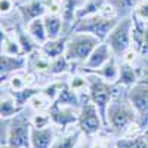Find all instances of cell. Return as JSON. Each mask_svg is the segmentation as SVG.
<instances>
[{
	"mask_svg": "<svg viewBox=\"0 0 148 148\" xmlns=\"http://www.w3.org/2000/svg\"><path fill=\"white\" fill-rule=\"evenodd\" d=\"M47 113L51 116L52 123L61 129H67L68 126L79 121V110L70 108V107H62L56 101L52 102V105L47 110Z\"/></svg>",
	"mask_w": 148,
	"mask_h": 148,
	"instance_id": "obj_9",
	"label": "cell"
},
{
	"mask_svg": "<svg viewBox=\"0 0 148 148\" xmlns=\"http://www.w3.org/2000/svg\"><path fill=\"white\" fill-rule=\"evenodd\" d=\"M138 82H139V73L133 67V64H129L126 61H121L120 71H119V79L116 82V86L132 88V86Z\"/></svg>",
	"mask_w": 148,
	"mask_h": 148,
	"instance_id": "obj_16",
	"label": "cell"
},
{
	"mask_svg": "<svg viewBox=\"0 0 148 148\" xmlns=\"http://www.w3.org/2000/svg\"><path fill=\"white\" fill-rule=\"evenodd\" d=\"M88 76V80H89V88H88V96L89 99L98 107L101 113V117L107 126V110H108V105L113 99V96L116 93V89H114V83H110L104 79H101L99 76L96 74H92V73H84Z\"/></svg>",
	"mask_w": 148,
	"mask_h": 148,
	"instance_id": "obj_4",
	"label": "cell"
},
{
	"mask_svg": "<svg viewBox=\"0 0 148 148\" xmlns=\"http://www.w3.org/2000/svg\"><path fill=\"white\" fill-rule=\"evenodd\" d=\"M2 53H6V55H24L22 53V49H21V45L18 43L16 37L14 33H8V31H3L2 28ZM25 56V55H24Z\"/></svg>",
	"mask_w": 148,
	"mask_h": 148,
	"instance_id": "obj_20",
	"label": "cell"
},
{
	"mask_svg": "<svg viewBox=\"0 0 148 148\" xmlns=\"http://www.w3.org/2000/svg\"><path fill=\"white\" fill-rule=\"evenodd\" d=\"M31 121L19 117L18 114L8 127L5 145L10 148H31Z\"/></svg>",
	"mask_w": 148,
	"mask_h": 148,
	"instance_id": "obj_8",
	"label": "cell"
},
{
	"mask_svg": "<svg viewBox=\"0 0 148 148\" xmlns=\"http://www.w3.org/2000/svg\"><path fill=\"white\" fill-rule=\"evenodd\" d=\"M68 84L73 90H76L77 93L80 92H86L88 93V88H89V80H88V76L84 73H79V74H73L68 80Z\"/></svg>",
	"mask_w": 148,
	"mask_h": 148,
	"instance_id": "obj_29",
	"label": "cell"
},
{
	"mask_svg": "<svg viewBox=\"0 0 148 148\" xmlns=\"http://www.w3.org/2000/svg\"><path fill=\"white\" fill-rule=\"evenodd\" d=\"M24 108L19 107L16 104V101L12 98L10 95L9 96H2V102H0V114H2V120H6V119H10V117H16L18 114H21V111Z\"/></svg>",
	"mask_w": 148,
	"mask_h": 148,
	"instance_id": "obj_23",
	"label": "cell"
},
{
	"mask_svg": "<svg viewBox=\"0 0 148 148\" xmlns=\"http://www.w3.org/2000/svg\"><path fill=\"white\" fill-rule=\"evenodd\" d=\"M127 99L138 116V125L147 130L148 126V80H139L127 90Z\"/></svg>",
	"mask_w": 148,
	"mask_h": 148,
	"instance_id": "obj_7",
	"label": "cell"
},
{
	"mask_svg": "<svg viewBox=\"0 0 148 148\" xmlns=\"http://www.w3.org/2000/svg\"><path fill=\"white\" fill-rule=\"evenodd\" d=\"M108 2V0H84V2L79 6L77 12H76V21L90 16V15H96L99 14L101 8Z\"/></svg>",
	"mask_w": 148,
	"mask_h": 148,
	"instance_id": "obj_21",
	"label": "cell"
},
{
	"mask_svg": "<svg viewBox=\"0 0 148 148\" xmlns=\"http://www.w3.org/2000/svg\"><path fill=\"white\" fill-rule=\"evenodd\" d=\"M77 126L86 136L96 135L102 127H105V123L101 117L99 110L89 99V96H86V99L82 102V107L79 110Z\"/></svg>",
	"mask_w": 148,
	"mask_h": 148,
	"instance_id": "obj_6",
	"label": "cell"
},
{
	"mask_svg": "<svg viewBox=\"0 0 148 148\" xmlns=\"http://www.w3.org/2000/svg\"><path fill=\"white\" fill-rule=\"evenodd\" d=\"M145 74H147V77H148V58L145 59Z\"/></svg>",
	"mask_w": 148,
	"mask_h": 148,
	"instance_id": "obj_35",
	"label": "cell"
},
{
	"mask_svg": "<svg viewBox=\"0 0 148 148\" xmlns=\"http://www.w3.org/2000/svg\"><path fill=\"white\" fill-rule=\"evenodd\" d=\"M71 65H74V64L71 62V61H68V58L65 55L59 56V58H55V59H52L49 74H52V76H61V74H64V73H70Z\"/></svg>",
	"mask_w": 148,
	"mask_h": 148,
	"instance_id": "obj_27",
	"label": "cell"
},
{
	"mask_svg": "<svg viewBox=\"0 0 148 148\" xmlns=\"http://www.w3.org/2000/svg\"><path fill=\"white\" fill-rule=\"evenodd\" d=\"M67 42H68V36H61L58 39H51L46 43L40 46V51L49 58V59H55L65 55L67 51Z\"/></svg>",
	"mask_w": 148,
	"mask_h": 148,
	"instance_id": "obj_14",
	"label": "cell"
},
{
	"mask_svg": "<svg viewBox=\"0 0 148 148\" xmlns=\"http://www.w3.org/2000/svg\"><path fill=\"white\" fill-rule=\"evenodd\" d=\"M56 102L62 107H70V108H76V110H80V107H82L79 93L76 90H73L68 83L62 84V88L59 90V95L56 98Z\"/></svg>",
	"mask_w": 148,
	"mask_h": 148,
	"instance_id": "obj_18",
	"label": "cell"
},
{
	"mask_svg": "<svg viewBox=\"0 0 148 148\" xmlns=\"http://www.w3.org/2000/svg\"><path fill=\"white\" fill-rule=\"evenodd\" d=\"M82 135H83V132L80 129H77L76 132L62 135V136H59L53 141L51 148H77Z\"/></svg>",
	"mask_w": 148,
	"mask_h": 148,
	"instance_id": "obj_25",
	"label": "cell"
},
{
	"mask_svg": "<svg viewBox=\"0 0 148 148\" xmlns=\"http://www.w3.org/2000/svg\"><path fill=\"white\" fill-rule=\"evenodd\" d=\"M133 125H138V116L129 102L127 95L121 98L119 93H114L107 110V126L117 132H126Z\"/></svg>",
	"mask_w": 148,
	"mask_h": 148,
	"instance_id": "obj_1",
	"label": "cell"
},
{
	"mask_svg": "<svg viewBox=\"0 0 148 148\" xmlns=\"http://www.w3.org/2000/svg\"><path fill=\"white\" fill-rule=\"evenodd\" d=\"M16 8L21 19L25 24L31 22L36 18H43L47 14V6L45 5L43 0H27V2L18 5Z\"/></svg>",
	"mask_w": 148,
	"mask_h": 148,
	"instance_id": "obj_11",
	"label": "cell"
},
{
	"mask_svg": "<svg viewBox=\"0 0 148 148\" xmlns=\"http://www.w3.org/2000/svg\"><path fill=\"white\" fill-rule=\"evenodd\" d=\"M132 30H133V16H120L117 24L113 27L104 40L113 51L114 56L123 58L125 53L132 47Z\"/></svg>",
	"mask_w": 148,
	"mask_h": 148,
	"instance_id": "obj_3",
	"label": "cell"
},
{
	"mask_svg": "<svg viewBox=\"0 0 148 148\" xmlns=\"http://www.w3.org/2000/svg\"><path fill=\"white\" fill-rule=\"evenodd\" d=\"M117 21L119 19L105 18L101 14L90 15V16L77 19L74 22L71 33H89V34H93L95 37H98L101 42H104L107 39V36L110 34V31L113 30V27L117 24Z\"/></svg>",
	"mask_w": 148,
	"mask_h": 148,
	"instance_id": "obj_5",
	"label": "cell"
},
{
	"mask_svg": "<svg viewBox=\"0 0 148 148\" xmlns=\"http://www.w3.org/2000/svg\"><path fill=\"white\" fill-rule=\"evenodd\" d=\"M113 56H114V53H113V51H111V47L105 42H101L93 49V52L90 53V56L86 59V62L83 65H80V70L82 71L98 70V68H101L104 64H107Z\"/></svg>",
	"mask_w": 148,
	"mask_h": 148,
	"instance_id": "obj_10",
	"label": "cell"
},
{
	"mask_svg": "<svg viewBox=\"0 0 148 148\" xmlns=\"http://www.w3.org/2000/svg\"><path fill=\"white\" fill-rule=\"evenodd\" d=\"M42 93V88H31V86H25L19 90H10V96L16 101V104L19 107L24 108L27 102H30L36 95Z\"/></svg>",
	"mask_w": 148,
	"mask_h": 148,
	"instance_id": "obj_24",
	"label": "cell"
},
{
	"mask_svg": "<svg viewBox=\"0 0 148 148\" xmlns=\"http://www.w3.org/2000/svg\"><path fill=\"white\" fill-rule=\"evenodd\" d=\"M144 133H148V129H147V130H145V132H144Z\"/></svg>",
	"mask_w": 148,
	"mask_h": 148,
	"instance_id": "obj_38",
	"label": "cell"
},
{
	"mask_svg": "<svg viewBox=\"0 0 148 148\" xmlns=\"http://www.w3.org/2000/svg\"><path fill=\"white\" fill-rule=\"evenodd\" d=\"M145 136H147V141H148V133H145Z\"/></svg>",
	"mask_w": 148,
	"mask_h": 148,
	"instance_id": "obj_37",
	"label": "cell"
},
{
	"mask_svg": "<svg viewBox=\"0 0 148 148\" xmlns=\"http://www.w3.org/2000/svg\"><path fill=\"white\" fill-rule=\"evenodd\" d=\"M9 86L12 90H19L22 88L28 86V82H27V76H22L21 73H15L9 77Z\"/></svg>",
	"mask_w": 148,
	"mask_h": 148,
	"instance_id": "obj_31",
	"label": "cell"
},
{
	"mask_svg": "<svg viewBox=\"0 0 148 148\" xmlns=\"http://www.w3.org/2000/svg\"><path fill=\"white\" fill-rule=\"evenodd\" d=\"M14 34H15V37H16V40H18V43L21 45V49H22V53L24 55H31V53H34L37 49H40V45L37 43L33 37L30 36V33L27 31V28L24 30L19 24H16V25L14 27Z\"/></svg>",
	"mask_w": 148,
	"mask_h": 148,
	"instance_id": "obj_15",
	"label": "cell"
},
{
	"mask_svg": "<svg viewBox=\"0 0 148 148\" xmlns=\"http://www.w3.org/2000/svg\"><path fill=\"white\" fill-rule=\"evenodd\" d=\"M28 65V59L24 55H6L2 53V82L9 79L12 74L21 73Z\"/></svg>",
	"mask_w": 148,
	"mask_h": 148,
	"instance_id": "obj_12",
	"label": "cell"
},
{
	"mask_svg": "<svg viewBox=\"0 0 148 148\" xmlns=\"http://www.w3.org/2000/svg\"><path fill=\"white\" fill-rule=\"evenodd\" d=\"M62 82H53V83H49L47 86H45V88H42V93L51 102L56 101V98L59 95V90L61 88H62Z\"/></svg>",
	"mask_w": 148,
	"mask_h": 148,
	"instance_id": "obj_30",
	"label": "cell"
},
{
	"mask_svg": "<svg viewBox=\"0 0 148 148\" xmlns=\"http://www.w3.org/2000/svg\"><path fill=\"white\" fill-rule=\"evenodd\" d=\"M110 2L116 6L120 16H127V15L133 14L135 8H136L142 0H110Z\"/></svg>",
	"mask_w": 148,
	"mask_h": 148,
	"instance_id": "obj_28",
	"label": "cell"
},
{
	"mask_svg": "<svg viewBox=\"0 0 148 148\" xmlns=\"http://www.w3.org/2000/svg\"><path fill=\"white\" fill-rule=\"evenodd\" d=\"M45 21V27H46V33H47V40L51 39H58L61 37V31L64 28V19L59 14H46L43 16Z\"/></svg>",
	"mask_w": 148,
	"mask_h": 148,
	"instance_id": "obj_19",
	"label": "cell"
},
{
	"mask_svg": "<svg viewBox=\"0 0 148 148\" xmlns=\"http://www.w3.org/2000/svg\"><path fill=\"white\" fill-rule=\"evenodd\" d=\"M101 43V40L89 33H71L68 36L65 56L74 65H83L90 56L93 49Z\"/></svg>",
	"mask_w": 148,
	"mask_h": 148,
	"instance_id": "obj_2",
	"label": "cell"
},
{
	"mask_svg": "<svg viewBox=\"0 0 148 148\" xmlns=\"http://www.w3.org/2000/svg\"><path fill=\"white\" fill-rule=\"evenodd\" d=\"M2 148H10V147H8V145H5V144H2Z\"/></svg>",
	"mask_w": 148,
	"mask_h": 148,
	"instance_id": "obj_36",
	"label": "cell"
},
{
	"mask_svg": "<svg viewBox=\"0 0 148 148\" xmlns=\"http://www.w3.org/2000/svg\"><path fill=\"white\" fill-rule=\"evenodd\" d=\"M116 148H148V141L145 133L135 135V136H125L116 142Z\"/></svg>",
	"mask_w": 148,
	"mask_h": 148,
	"instance_id": "obj_26",
	"label": "cell"
},
{
	"mask_svg": "<svg viewBox=\"0 0 148 148\" xmlns=\"http://www.w3.org/2000/svg\"><path fill=\"white\" fill-rule=\"evenodd\" d=\"M51 123H52V120H51L49 113L45 114V113H42V111H39L31 120V125L34 127H47V126H51Z\"/></svg>",
	"mask_w": 148,
	"mask_h": 148,
	"instance_id": "obj_32",
	"label": "cell"
},
{
	"mask_svg": "<svg viewBox=\"0 0 148 148\" xmlns=\"http://www.w3.org/2000/svg\"><path fill=\"white\" fill-rule=\"evenodd\" d=\"M55 139L53 127H31V148H51Z\"/></svg>",
	"mask_w": 148,
	"mask_h": 148,
	"instance_id": "obj_13",
	"label": "cell"
},
{
	"mask_svg": "<svg viewBox=\"0 0 148 148\" xmlns=\"http://www.w3.org/2000/svg\"><path fill=\"white\" fill-rule=\"evenodd\" d=\"M132 15L135 18L144 21V22H148V0H142V2L135 8Z\"/></svg>",
	"mask_w": 148,
	"mask_h": 148,
	"instance_id": "obj_33",
	"label": "cell"
},
{
	"mask_svg": "<svg viewBox=\"0 0 148 148\" xmlns=\"http://www.w3.org/2000/svg\"><path fill=\"white\" fill-rule=\"evenodd\" d=\"M27 31L30 33V36L40 46L47 42V33H46V27H45L43 18H36L31 22H28L27 24Z\"/></svg>",
	"mask_w": 148,
	"mask_h": 148,
	"instance_id": "obj_22",
	"label": "cell"
},
{
	"mask_svg": "<svg viewBox=\"0 0 148 148\" xmlns=\"http://www.w3.org/2000/svg\"><path fill=\"white\" fill-rule=\"evenodd\" d=\"M82 71V70H80ZM119 71H120V64H117V56H113L107 64H104L101 68L98 70H92V71H82V73H92V74H96L99 76L101 79L110 82V83H114L117 82L119 79Z\"/></svg>",
	"mask_w": 148,
	"mask_h": 148,
	"instance_id": "obj_17",
	"label": "cell"
},
{
	"mask_svg": "<svg viewBox=\"0 0 148 148\" xmlns=\"http://www.w3.org/2000/svg\"><path fill=\"white\" fill-rule=\"evenodd\" d=\"M15 2L14 0H0V10H2V16L9 15L12 10L15 9Z\"/></svg>",
	"mask_w": 148,
	"mask_h": 148,
	"instance_id": "obj_34",
	"label": "cell"
}]
</instances>
